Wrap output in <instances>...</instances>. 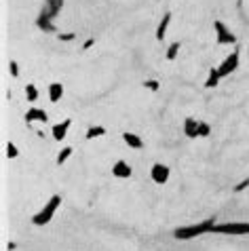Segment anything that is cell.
Instances as JSON below:
<instances>
[{"label": "cell", "instance_id": "25", "mask_svg": "<svg viewBox=\"0 0 249 251\" xmlns=\"http://www.w3.org/2000/svg\"><path fill=\"white\" fill-rule=\"evenodd\" d=\"M57 38H59V40H64V43H72V40L76 38V34H72V32H66V34H57Z\"/></svg>", "mask_w": 249, "mask_h": 251}, {"label": "cell", "instance_id": "1", "mask_svg": "<svg viewBox=\"0 0 249 251\" xmlns=\"http://www.w3.org/2000/svg\"><path fill=\"white\" fill-rule=\"evenodd\" d=\"M218 224L216 218H209V220H203L199 224H190V226H179L174 230V236L177 241H190V239H197V236H203V234H209L213 232V226Z\"/></svg>", "mask_w": 249, "mask_h": 251}, {"label": "cell", "instance_id": "19", "mask_svg": "<svg viewBox=\"0 0 249 251\" xmlns=\"http://www.w3.org/2000/svg\"><path fill=\"white\" fill-rule=\"evenodd\" d=\"M72 152H74V150L70 148V146H66V148H61V152H59V154H57V158H55V163H57V165L61 167V165H64V163H66V160H68V158H70V156H72Z\"/></svg>", "mask_w": 249, "mask_h": 251}, {"label": "cell", "instance_id": "12", "mask_svg": "<svg viewBox=\"0 0 249 251\" xmlns=\"http://www.w3.org/2000/svg\"><path fill=\"white\" fill-rule=\"evenodd\" d=\"M36 27H38V30H43L45 34H57V25H55V19L43 17V15L36 17Z\"/></svg>", "mask_w": 249, "mask_h": 251}, {"label": "cell", "instance_id": "21", "mask_svg": "<svg viewBox=\"0 0 249 251\" xmlns=\"http://www.w3.org/2000/svg\"><path fill=\"white\" fill-rule=\"evenodd\" d=\"M209 133H211V127L207 123L200 121V125H199V137H207Z\"/></svg>", "mask_w": 249, "mask_h": 251}, {"label": "cell", "instance_id": "3", "mask_svg": "<svg viewBox=\"0 0 249 251\" xmlns=\"http://www.w3.org/2000/svg\"><path fill=\"white\" fill-rule=\"evenodd\" d=\"M213 234L247 236L249 234V222H224V224H216L213 226Z\"/></svg>", "mask_w": 249, "mask_h": 251}, {"label": "cell", "instance_id": "6", "mask_svg": "<svg viewBox=\"0 0 249 251\" xmlns=\"http://www.w3.org/2000/svg\"><path fill=\"white\" fill-rule=\"evenodd\" d=\"M169 176H171V171H169L167 165H163V163H154V165H152L150 177H152V182H154V184L165 186L169 182Z\"/></svg>", "mask_w": 249, "mask_h": 251}, {"label": "cell", "instance_id": "10", "mask_svg": "<svg viewBox=\"0 0 249 251\" xmlns=\"http://www.w3.org/2000/svg\"><path fill=\"white\" fill-rule=\"evenodd\" d=\"M49 121V114L45 112L43 108H30L25 112V123L30 125V123H47Z\"/></svg>", "mask_w": 249, "mask_h": 251}, {"label": "cell", "instance_id": "7", "mask_svg": "<svg viewBox=\"0 0 249 251\" xmlns=\"http://www.w3.org/2000/svg\"><path fill=\"white\" fill-rule=\"evenodd\" d=\"M64 9V0H45L43 4V11L38 13V15L43 17H49V19H57V15Z\"/></svg>", "mask_w": 249, "mask_h": 251}, {"label": "cell", "instance_id": "20", "mask_svg": "<svg viewBox=\"0 0 249 251\" xmlns=\"http://www.w3.org/2000/svg\"><path fill=\"white\" fill-rule=\"evenodd\" d=\"M25 97H27V101H36L38 100V89H36V85H27L25 87Z\"/></svg>", "mask_w": 249, "mask_h": 251}, {"label": "cell", "instance_id": "11", "mask_svg": "<svg viewBox=\"0 0 249 251\" xmlns=\"http://www.w3.org/2000/svg\"><path fill=\"white\" fill-rule=\"evenodd\" d=\"M199 125H200V121H197V118H192V116L184 118V135L190 139L199 137Z\"/></svg>", "mask_w": 249, "mask_h": 251}, {"label": "cell", "instance_id": "27", "mask_svg": "<svg viewBox=\"0 0 249 251\" xmlns=\"http://www.w3.org/2000/svg\"><path fill=\"white\" fill-rule=\"evenodd\" d=\"M93 43H95V40H93V38H89V40H87V43H85V45H82V49H85V51H87V49H91V47H93Z\"/></svg>", "mask_w": 249, "mask_h": 251}, {"label": "cell", "instance_id": "18", "mask_svg": "<svg viewBox=\"0 0 249 251\" xmlns=\"http://www.w3.org/2000/svg\"><path fill=\"white\" fill-rule=\"evenodd\" d=\"M179 49H182V43H171V45L167 47V53H165V57H167L169 61H174V59L177 57Z\"/></svg>", "mask_w": 249, "mask_h": 251}, {"label": "cell", "instance_id": "23", "mask_svg": "<svg viewBox=\"0 0 249 251\" xmlns=\"http://www.w3.org/2000/svg\"><path fill=\"white\" fill-rule=\"evenodd\" d=\"M6 156H9V158H17V156H19V150H17L15 144H9V146H6Z\"/></svg>", "mask_w": 249, "mask_h": 251}, {"label": "cell", "instance_id": "17", "mask_svg": "<svg viewBox=\"0 0 249 251\" xmlns=\"http://www.w3.org/2000/svg\"><path fill=\"white\" fill-rule=\"evenodd\" d=\"M106 135V127H101V125H95V127H89L87 129V139H95V137H101Z\"/></svg>", "mask_w": 249, "mask_h": 251}, {"label": "cell", "instance_id": "13", "mask_svg": "<svg viewBox=\"0 0 249 251\" xmlns=\"http://www.w3.org/2000/svg\"><path fill=\"white\" fill-rule=\"evenodd\" d=\"M169 24H171V13H165L163 19H161V24H158V27H156V40H158V43H163V38L167 36Z\"/></svg>", "mask_w": 249, "mask_h": 251}, {"label": "cell", "instance_id": "14", "mask_svg": "<svg viewBox=\"0 0 249 251\" xmlns=\"http://www.w3.org/2000/svg\"><path fill=\"white\" fill-rule=\"evenodd\" d=\"M123 142L129 146V148H133V150H142L144 148V142H142V137L140 135H135V133H123Z\"/></svg>", "mask_w": 249, "mask_h": 251}, {"label": "cell", "instance_id": "15", "mask_svg": "<svg viewBox=\"0 0 249 251\" xmlns=\"http://www.w3.org/2000/svg\"><path fill=\"white\" fill-rule=\"evenodd\" d=\"M61 97H64V85H61V82H51L49 85V101L57 103Z\"/></svg>", "mask_w": 249, "mask_h": 251}, {"label": "cell", "instance_id": "16", "mask_svg": "<svg viewBox=\"0 0 249 251\" xmlns=\"http://www.w3.org/2000/svg\"><path fill=\"white\" fill-rule=\"evenodd\" d=\"M220 72H218V68H211L209 70V76H207V80H205V89H213V87H218V82H220Z\"/></svg>", "mask_w": 249, "mask_h": 251}, {"label": "cell", "instance_id": "9", "mask_svg": "<svg viewBox=\"0 0 249 251\" xmlns=\"http://www.w3.org/2000/svg\"><path fill=\"white\" fill-rule=\"evenodd\" d=\"M70 127H72V121H70V118H64L61 123L53 125V127H51V135H53L55 142H61V139L68 135V129H70Z\"/></svg>", "mask_w": 249, "mask_h": 251}, {"label": "cell", "instance_id": "2", "mask_svg": "<svg viewBox=\"0 0 249 251\" xmlns=\"http://www.w3.org/2000/svg\"><path fill=\"white\" fill-rule=\"evenodd\" d=\"M59 205H61V197H59V194H53V197L45 203V207L40 209L38 213H34L32 224H34V226H47V224H49V222L53 220V215L57 213Z\"/></svg>", "mask_w": 249, "mask_h": 251}, {"label": "cell", "instance_id": "8", "mask_svg": "<svg viewBox=\"0 0 249 251\" xmlns=\"http://www.w3.org/2000/svg\"><path fill=\"white\" fill-rule=\"evenodd\" d=\"M112 176L119 177V179H129L131 176H133V169H131V165L127 163V160H116V163L112 165Z\"/></svg>", "mask_w": 249, "mask_h": 251}, {"label": "cell", "instance_id": "26", "mask_svg": "<svg viewBox=\"0 0 249 251\" xmlns=\"http://www.w3.org/2000/svg\"><path fill=\"white\" fill-rule=\"evenodd\" d=\"M245 188H249V177H247V179H243V182H239L237 186H234V192H243Z\"/></svg>", "mask_w": 249, "mask_h": 251}, {"label": "cell", "instance_id": "22", "mask_svg": "<svg viewBox=\"0 0 249 251\" xmlns=\"http://www.w3.org/2000/svg\"><path fill=\"white\" fill-rule=\"evenodd\" d=\"M144 89H148V91H158V80H154V78H150V80H144Z\"/></svg>", "mask_w": 249, "mask_h": 251}, {"label": "cell", "instance_id": "5", "mask_svg": "<svg viewBox=\"0 0 249 251\" xmlns=\"http://www.w3.org/2000/svg\"><path fill=\"white\" fill-rule=\"evenodd\" d=\"M239 70V51H232L228 57L222 61V64L218 66V72L222 78H226V76H230L232 72H237Z\"/></svg>", "mask_w": 249, "mask_h": 251}, {"label": "cell", "instance_id": "24", "mask_svg": "<svg viewBox=\"0 0 249 251\" xmlns=\"http://www.w3.org/2000/svg\"><path fill=\"white\" fill-rule=\"evenodd\" d=\"M9 72H11L13 78H19V66H17V61H11V64H9Z\"/></svg>", "mask_w": 249, "mask_h": 251}, {"label": "cell", "instance_id": "28", "mask_svg": "<svg viewBox=\"0 0 249 251\" xmlns=\"http://www.w3.org/2000/svg\"><path fill=\"white\" fill-rule=\"evenodd\" d=\"M241 4H243V0H239V6H241Z\"/></svg>", "mask_w": 249, "mask_h": 251}, {"label": "cell", "instance_id": "4", "mask_svg": "<svg viewBox=\"0 0 249 251\" xmlns=\"http://www.w3.org/2000/svg\"><path fill=\"white\" fill-rule=\"evenodd\" d=\"M213 30H216V43L220 47H228V45H234L237 43V36L230 32V27H226L224 22H220V19H216L213 22Z\"/></svg>", "mask_w": 249, "mask_h": 251}]
</instances>
